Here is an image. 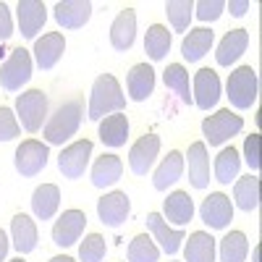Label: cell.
<instances>
[{
    "mask_svg": "<svg viewBox=\"0 0 262 262\" xmlns=\"http://www.w3.org/2000/svg\"><path fill=\"white\" fill-rule=\"evenodd\" d=\"M126 107V97L121 92V84L113 74H102L95 79L92 92H90V107H86V118L102 121L111 113H121Z\"/></svg>",
    "mask_w": 262,
    "mask_h": 262,
    "instance_id": "6da1fadb",
    "label": "cell"
},
{
    "mask_svg": "<svg viewBox=\"0 0 262 262\" xmlns=\"http://www.w3.org/2000/svg\"><path fill=\"white\" fill-rule=\"evenodd\" d=\"M81 118H84V102L81 100H66L58 111L48 118V123H45V139H48V144L69 142L79 131Z\"/></svg>",
    "mask_w": 262,
    "mask_h": 262,
    "instance_id": "7a4b0ae2",
    "label": "cell"
},
{
    "mask_svg": "<svg viewBox=\"0 0 262 262\" xmlns=\"http://www.w3.org/2000/svg\"><path fill=\"white\" fill-rule=\"evenodd\" d=\"M228 100L236 111H247L257 102V92H259V81H257V71L252 66H238L236 71H231L228 84H226Z\"/></svg>",
    "mask_w": 262,
    "mask_h": 262,
    "instance_id": "3957f363",
    "label": "cell"
},
{
    "mask_svg": "<svg viewBox=\"0 0 262 262\" xmlns=\"http://www.w3.org/2000/svg\"><path fill=\"white\" fill-rule=\"evenodd\" d=\"M16 113H18V121L24 126L29 134L42 128L48 118V95L42 90H29V92H21L16 97Z\"/></svg>",
    "mask_w": 262,
    "mask_h": 262,
    "instance_id": "277c9868",
    "label": "cell"
},
{
    "mask_svg": "<svg viewBox=\"0 0 262 262\" xmlns=\"http://www.w3.org/2000/svg\"><path fill=\"white\" fill-rule=\"evenodd\" d=\"M32 55L24 48H16L11 58L0 66V86L6 92H18L29 79H32Z\"/></svg>",
    "mask_w": 262,
    "mask_h": 262,
    "instance_id": "5b68a950",
    "label": "cell"
},
{
    "mask_svg": "<svg viewBox=\"0 0 262 262\" xmlns=\"http://www.w3.org/2000/svg\"><path fill=\"white\" fill-rule=\"evenodd\" d=\"M244 128L242 116H236L231 111H217L215 116H207L202 121V134L210 142V147H221L223 142H228L231 137H236Z\"/></svg>",
    "mask_w": 262,
    "mask_h": 262,
    "instance_id": "8992f818",
    "label": "cell"
},
{
    "mask_svg": "<svg viewBox=\"0 0 262 262\" xmlns=\"http://www.w3.org/2000/svg\"><path fill=\"white\" fill-rule=\"evenodd\" d=\"M48 158H50L48 144H42L37 139H27V142L18 144L13 163H16V170L21 173V176L32 179V176H37V173L48 165Z\"/></svg>",
    "mask_w": 262,
    "mask_h": 262,
    "instance_id": "52a82bcc",
    "label": "cell"
},
{
    "mask_svg": "<svg viewBox=\"0 0 262 262\" xmlns=\"http://www.w3.org/2000/svg\"><path fill=\"white\" fill-rule=\"evenodd\" d=\"M92 158V142L90 139H79L74 144H69L60 155H58V168L66 179H81L86 165Z\"/></svg>",
    "mask_w": 262,
    "mask_h": 262,
    "instance_id": "ba28073f",
    "label": "cell"
},
{
    "mask_svg": "<svg viewBox=\"0 0 262 262\" xmlns=\"http://www.w3.org/2000/svg\"><path fill=\"white\" fill-rule=\"evenodd\" d=\"M200 215L205 226H210L212 231H221V228H228V223L233 221V205L223 191H212L202 202Z\"/></svg>",
    "mask_w": 262,
    "mask_h": 262,
    "instance_id": "9c48e42d",
    "label": "cell"
},
{
    "mask_svg": "<svg viewBox=\"0 0 262 262\" xmlns=\"http://www.w3.org/2000/svg\"><path fill=\"white\" fill-rule=\"evenodd\" d=\"M84 226H86V215L81 210H66L53 226V244L63 249L74 247L84 233Z\"/></svg>",
    "mask_w": 262,
    "mask_h": 262,
    "instance_id": "30bf717a",
    "label": "cell"
},
{
    "mask_svg": "<svg viewBox=\"0 0 262 262\" xmlns=\"http://www.w3.org/2000/svg\"><path fill=\"white\" fill-rule=\"evenodd\" d=\"M16 18H18V29L27 39H34L42 27L48 21V8L42 0H18L16 6Z\"/></svg>",
    "mask_w": 262,
    "mask_h": 262,
    "instance_id": "8fae6325",
    "label": "cell"
},
{
    "mask_svg": "<svg viewBox=\"0 0 262 262\" xmlns=\"http://www.w3.org/2000/svg\"><path fill=\"white\" fill-rule=\"evenodd\" d=\"M221 100V79L212 69H202L194 74V95L191 102L200 107V111H210Z\"/></svg>",
    "mask_w": 262,
    "mask_h": 262,
    "instance_id": "7c38bea8",
    "label": "cell"
},
{
    "mask_svg": "<svg viewBox=\"0 0 262 262\" xmlns=\"http://www.w3.org/2000/svg\"><path fill=\"white\" fill-rule=\"evenodd\" d=\"M160 152V137L155 134H147L142 137L134 147L128 149V168L131 173H137V176H147L155 165V158Z\"/></svg>",
    "mask_w": 262,
    "mask_h": 262,
    "instance_id": "4fadbf2b",
    "label": "cell"
},
{
    "mask_svg": "<svg viewBox=\"0 0 262 262\" xmlns=\"http://www.w3.org/2000/svg\"><path fill=\"white\" fill-rule=\"evenodd\" d=\"M131 212V202H128V196L123 191H111V194H105L97 200V215H100V221L105 226H111V228H118L126 223V217Z\"/></svg>",
    "mask_w": 262,
    "mask_h": 262,
    "instance_id": "5bb4252c",
    "label": "cell"
},
{
    "mask_svg": "<svg viewBox=\"0 0 262 262\" xmlns=\"http://www.w3.org/2000/svg\"><path fill=\"white\" fill-rule=\"evenodd\" d=\"M147 228L152 231V236H155V242H160V249L165 254H176L181 249V242L186 238V233L181 228H170L168 221L160 215V212H149L147 215Z\"/></svg>",
    "mask_w": 262,
    "mask_h": 262,
    "instance_id": "9a60e30c",
    "label": "cell"
},
{
    "mask_svg": "<svg viewBox=\"0 0 262 262\" xmlns=\"http://www.w3.org/2000/svg\"><path fill=\"white\" fill-rule=\"evenodd\" d=\"M53 11H55V21L63 29H81L92 16V3L90 0H60Z\"/></svg>",
    "mask_w": 262,
    "mask_h": 262,
    "instance_id": "2e32d148",
    "label": "cell"
},
{
    "mask_svg": "<svg viewBox=\"0 0 262 262\" xmlns=\"http://www.w3.org/2000/svg\"><path fill=\"white\" fill-rule=\"evenodd\" d=\"M63 53H66V39L60 32H50L34 42V60L42 71L55 69V63L63 58Z\"/></svg>",
    "mask_w": 262,
    "mask_h": 262,
    "instance_id": "e0dca14e",
    "label": "cell"
},
{
    "mask_svg": "<svg viewBox=\"0 0 262 262\" xmlns=\"http://www.w3.org/2000/svg\"><path fill=\"white\" fill-rule=\"evenodd\" d=\"M137 39V13L126 8L116 16V21L111 24V45L121 53H126Z\"/></svg>",
    "mask_w": 262,
    "mask_h": 262,
    "instance_id": "ac0fdd59",
    "label": "cell"
},
{
    "mask_svg": "<svg viewBox=\"0 0 262 262\" xmlns=\"http://www.w3.org/2000/svg\"><path fill=\"white\" fill-rule=\"evenodd\" d=\"M11 242L16 247L18 254H29L37 249V226L29 215L24 212H18L13 215V221H11Z\"/></svg>",
    "mask_w": 262,
    "mask_h": 262,
    "instance_id": "d6986e66",
    "label": "cell"
},
{
    "mask_svg": "<svg viewBox=\"0 0 262 262\" xmlns=\"http://www.w3.org/2000/svg\"><path fill=\"white\" fill-rule=\"evenodd\" d=\"M126 86H128V97L131 100H134V102H144L152 92H155V71H152V66L137 63L134 69L128 71Z\"/></svg>",
    "mask_w": 262,
    "mask_h": 262,
    "instance_id": "ffe728a7",
    "label": "cell"
},
{
    "mask_svg": "<svg viewBox=\"0 0 262 262\" xmlns=\"http://www.w3.org/2000/svg\"><path fill=\"white\" fill-rule=\"evenodd\" d=\"M247 45H249V32H247V29H231V32L221 39V45H217V53H215L217 66H231V63H236L238 58L244 55Z\"/></svg>",
    "mask_w": 262,
    "mask_h": 262,
    "instance_id": "44dd1931",
    "label": "cell"
},
{
    "mask_svg": "<svg viewBox=\"0 0 262 262\" xmlns=\"http://www.w3.org/2000/svg\"><path fill=\"white\" fill-rule=\"evenodd\" d=\"M189 181L194 189H207L210 184V158L205 142H194L189 147Z\"/></svg>",
    "mask_w": 262,
    "mask_h": 262,
    "instance_id": "7402d4cb",
    "label": "cell"
},
{
    "mask_svg": "<svg viewBox=\"0 0 262 262\" xmlns=\"http://www.w3.org/2000/svg\"><path fill=\"white\" fill-rule=\"evenodd\" d=\"M215 42V32L207 29V27H196V29H189V34L184 37L181 42V55L189 60V63H196L202 55L210 53Z\"/></svg>",
    "mask_w": 262,
    "mask_h": 262,
    "instance_id": "603a6c76",
    "label": "cell"
},
{
    "mask_svg": "<svg viewBox=\"0 0 262 262\" xmlns=\"http://www.w3.org/2000/svg\"><path fill=\"white\" fill-rule=\"evenodd\" d=\"M184 173V155L179 149H170L168 158H163V163L158 165L155 176H152V186H155L158 191H165L168 186H173Z\"/></svg>",
    "mask_w": 262,
    "mask_h": 262,
    "instance_id": "cb8c5ba5",
    "label": "cell"
},
{
    "mask_svg": "<svg viewBox=\"0 0 262 262\" xmlns=\"http://www.w3.org/2000/svg\"><path fill=\"white\" fill-rule=\"evenodd\" d=\"M60 207V191L55 184H42L32 194V212L39 221H50Z\"/></svg>",
    "mask_w": 262,
    "mask_h": 262,
    "instance_id": "d4e9b609",
    "label": "cell"
},
{
    "mask_svg": "<svg viewBox=\"0 0 262 262\" xmlns=\"http://www.w3.org/2000/svg\"><path fill=\"white\" fill-rule=\"evenodd\" d=\"M121 176H123V163L118 155H102L92 165V184L97 189H107V186L118 184Z\"/></svg>",
    "mask_w": 262,
    "mask_h": 262,
    "instance_id": "484cf974",
    "label": "cell"
},
{
    "mask_svg": "<svg viewBox=\"0 0 262 262\" xmlns=\"http://www.w3.org/2000/svg\"><path fill=\"white\" fill-rule=\"evenodd\" d=\"M100 139L105 147H123L128 139V118L123 113H111L100 121Z\"/></svg>",
    "mask_w": 262,
    "mask_h": 262,
    "instance_id": "4316f807",
    "label": "cell"
},
{
    "mask_svg": "<svg viewBox=\"0 0 262 262\" xmlns=\"http://www.w3.org/2000/svg\"><path fill=\"white\" fill-rule=\"evenodd\" d=\"M165 217H168V223L184 228L194 217V202H191V196L186 191L168 194V200H165Z\"/></svg>",
    "mask_w": 262,
    "mask_h": 262,
    "instance_id": "83f0119b",
    "label": "cell"
},
{
    "mask_svg": "<svg viewBox=\"0 0 262 262\" xmlns=\"http://www.w3.org/2000/svg\"><path fill=\"white\" fill-rule=\"evenodd\" d=\"M186 262H215V238L207 231H194L184 249Z\"/></svg>",
    "mask_w": 262,
    "mask_h": 262,
    "instance_id": "f1b7e54d",
    "label": "cell"
},
{
    "mask_svg": "<svg viewBox=\"0 0 262 262\" xmlns=\"http://www.w3.org/2000/svg\"><path fill=\"white\" fill-rule=\"evenodd\" d=\"M233 200H236L238 207L247 210V212L257 210L259 207V179L252 176V173L244 176V179H238L236 186H233Z\"/></svg>",
    "mask_w": 262,
    "mask_h": 262,
    "instance_id": "f546056e",
    "label": "cell"
},
{
    "mask_svg": "<svg viewBox=\"0 0 262 262\" xmlns=\"http://www.w3.org/2000/svg\"><path fill=\"white\" fill-rule=\"evenodd\" d=\"M238 168H242V155L233 147L221 149L215 158V181L231 184L233 179H238Z\"/></svg>",
    "mask_w": 262,
    "mask_h": 262,
    "instance_id": "4dcf8cb0",
    "label": "cell"
},
{
    "mask_svg": "<svg viewBox=\"0 0 262 262\" xmlns=\"http://www.w3.org/2000/svg\"><path fill=\"white\" fill-rule=\"evenodd\" d=\"M144 50L152 60H163L170 50V32L163 24H152L144 37Z\"/></svg>",
    "mask_w": 262,
    "mask_h": 262,
    "instance_id": "1f68e13d",
    "label": "cell"
},
{
    "mask_svg": "<svg viewBox=\"0 0 262 262\" xmlns=\"http://www.w3.org/2000/svg\"><path fill=\"white\" fill-rule=\"evenodd\" d=\"M163 79H165V86L168 90H173L179 97H181V102L184 105H191V90H189V71L184 69L181 63H170L168 69H165V74H163Z\"/></svg>",
    "mask_w": 262,
    "mask_h": 262,
    "instance_id": "d6a6232c",
    "label": "cell"
},
{
    "mask_svg": "<svg viewBox=\"0 0 262 262\" xmlns=\"http://www.w3.org/2000/svg\"><path fill=\"white\" fill-rule=\"evenodd\" d=\"M249 252V242L242 231H231L221 238V262H244Z\"/></svg>",
    "mask_w": 262,
    "mask_h": 262,
    "instance_id": "836d02e7",
    "label": "cell"
},
{
    "mask_svg": "<svg viewBox=\"0 0 262 262\" xmlns=\"http://www.w3.org/2000/svg\"><path fill=\"white\" fill-rule=\"evenodd\" d=\"M160 259V247L152 242L147 233H139L131 238L128 244V262H158Z\"/></svg>",
    "mask_w": 262,
    "mask_h": 262,
    "instance_id": "e575fe53",
    "label": "cell"
},
{
    "mask_svg": "<svg viewBox=\"0 0 262 262\" xmlns=\"http://www.w3.org/2000/svg\"><path fill=\"white\" fill-rule=\"evenodd\" d=\"M165 13L170 18V27L176 32H186L191 24V13H194V3L191 0H168L165 3Z\"/></svg>",
    "mask_w": 262,
    "mask_h": 262,
    "instance_id": "d590c367",
    "label": "cell"
},
{
    "mask_svg": "<svg viewBox=\"0 0 262 262\" xmlns=\"http://www.w3.org/2000/svg\"><path fill=\"white\" fill-rule=\"evenodd\" d=\"M105 257V238L100 233H90L79 247V259L81 262H102Z\"/></svg>",
    "mask_w": 262,
    "mask_h": 262,
    "instance_id": "8d00e7d4",
    "label": "cell"
},
{
    "mask_svg": "<svg viewBox=\"0 0 262 262\" xmlns=\"http://www.w3.org/2000/svg\"><path fill=\"white\" fill-rule=\"evenodd\" d=\"M21 134V126L11 107H0V142H11Z\"/></svg>",
    "mask_w": 262,
    "mask_h": 262,
    "instance_id": "74e56055",
    "label": "cell"
},
{
    "mask_svg": "<svg viewBox=\"0 0 262 262\" xmlns=\"http://www.w3.org/2000/svg\"><path fill=\"white\" fill-rule=\"evenodd\" d=\"M194 11L200 21H217L226 11V3L223 0H200V3H194Z\"/></svg>",
    "mask_w": 262,
    "mask_h": 262,
    "instance_id": "f35d334b",
    "label": "cell"
},
{
    "mask_svg": "<svg viewBox=\"0 0 262 262\" xmlns=\"http://www.w3.org/2000/svg\"><path fill=\"white\" fill-rule=\"evenodd\" d=\"M244 160L252 168V173L259 170V134H252L244 139Z\"/></svg>",
    "mask_w": 262,
    "mask_h": 262,
    "instance_id": "ab89813d",
    "label": "cell"
},
{
    "mask_svg": "<svg viewBox=\"0 0 262 262\" xmlns=\"http://www.w3.org/2000/svg\"><path fill=\"white\" fill-rule=\"evenodd\" d=\"M13 34V21H11V11L6 3H0V45Z\"/></svg>",
    "mask_w": 262,
    "mask_h": 262,
    "instance_id": "60d3db41",
    "label": "cell"
},
{
    "mask_svg": "<svg viewBox=\"0 0 262 262\" xmlns=\"http://www.w3.org/2000/svg\"><path fill=\"white\" fill-rule=\"evenodd\" d=\"M249 0H231V3H226V8L231 11V16H236V18H242L247 11H249Z\"/></svg>",
    "mask_w": 262,
    "mask_h": 262,
    "instance_id": "b9f144b4",
    "label": "cell"
},
{
    "mask_svg": "<svg viewBox=\"0 0 262 262\" xmlns=\"http://www.w3.org/2000/svg\"><path fill=\"white\" fill-rule=\"evenodd\" d=\"M8 236H6V231H0V262L6 259V254H8Z\"/></svg>",
    "mask_w": 262,
    "mask_h": 262,
    "instance_id": "7bdbcfd3",
    "label": "cell"
},
{
    "mask_svg": "<svg viewBox=\"0 0 262 262\" xmlns=\"http://www.w3.org/2000/svg\"><path fill=\"white\" fill-rule=\"evenodd\" d=\"M48 262H76L74 257H66V254H60V257H50Z\"/></svg>",
    "mask_w": 262,
    "mask_h": 262,
    "instance_id": "ee69618b",
    "label": "cell"
},
{
    "mask_svg": "<svg viewBox=\"0 0 262 262\" xmlns=\"http://www.w3.org/2000/svg\"><path fill=\"white\" fill-rule=\"evenodd\" d=\"M252 262H259V247H254V252H252Z\"/></svg>",
    "mask_w": 262,
    "mask_h": 262,
    "instance_id": "f6af8a7d",
    "label": "cell"
},
{
    "mask_svg": "<svg viewBox=\"0 0 262 262\" xmlns=\"http://www.w3.org/2000/svg\"><path fill=\"white\" fill-rule=\"evenodd\" d=\"M8 262H27V259H21V257H16V259H8Z\"/></svg>",
    "mask_w": 262,
    "mask_h": 262,
    "instance_id": "bcb514c9",
    "label": "cell"
},
{
    "mask_svg": "<svg viewBox=\"0 0 262 262\" xmlns=\"http://www.w3.org/2000/svg\"><path fill=\"white\" fill-rule=\"evenodd\" d=\"M0 58H6V50H3V45H0Z\"/></svg>",
    "mask_w": 262,
    "mask_h": 262,
    "instance_id": "7dc6e473",
    "label": "cell"
}]
</instances>
